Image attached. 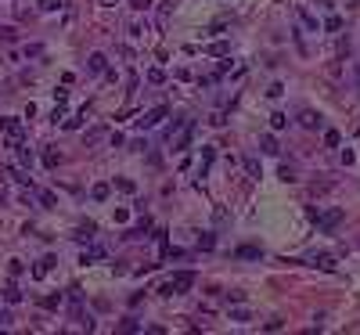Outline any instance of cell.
<instances>
[{
    "label": "cell",
    "mask_w": 360,
    "mask_h": 335,
    "mask_svg": "<svg viewBox=\"0 0 360 335\" xmlns=\"http://www.w3.org/2000/svg\"><path fill=\"white\" fill-rule=\"evenodd\" d=\"M310 217L317 220V227H321V231H335V227L342 223V209H328V213H321V209H310Z\"/></svg>",
    "instance_id": "6da1fadb"
},
{
    "label": "cell",
    "mask_w": 360,
    "mask_h": 335,
    "mask_svg": "<svg viewBox=\"0 0 360 335\" xmlns=\"http://www.w3.org/2000/svg\"><path fill=\"white\" fill-rule=\"evenodd\" d=\"M166 115H170V105H155L152 112H144V115L137 119V130H152V126H159Z\"/></svg>",
    "instance_id": "7a4b0ae2"
},
{
    "label": "cell",
    "mask_w": 360,
    "mask_h": 335,
    "mask_svg": "<svg viewBox=\"0 0 360 335\" xmlns=\"http://www.w3.org/2000/svg\"><path fill=\"white\" fill-rule=\"evenodd\" d=\"M299 123H303L306 130H321V126H324V119H321V112H313V109H303V112H299Z\"/></svg>",
    "instance_id": "3957f363"
},
{
    "label": "cell",
    "mask_w": 360,
    "mask_h": 335,
    "mask_svg": "<svg viewBox=\"0 0 360 335\" xmlns=\"http://www.w3.org/2000/svg\"><path fill=\"white\" fill-rule=\"evenodd\" d=\"M170 281H173V288H177V296H180V292H187V288L194 285V274H191V270H177V274H173V278H170Z\"/></svg>",
    "instance_id": "277c9868"
},
{
    "label": "cell",
    "mask_w": 360,
    "mask_h": 335,
    "mask_svg": "<svg viewBox=\"0 0 360 335\" xmlns=\"http://www.w3.org/2000/svg\"><path fill=\"white\" fill-rule=\"evenodd\" d=\"M295 14H299V22H303V25H306V29H310V33H317V29H321V25H317V18H313V14H310V11H306V7H299V11H295Z\"/></svg>",
    "instance_id": "5b68a950"
},
{
    "label": "cell",
    "mask_w": 360,
    "mask_h": 335,
    "mask_svg": "<svg viewBox=\"0 0 360 335\" xmlns=\"http://www.w3.org/2000/svg\"><path fill=\"white\" fill-rule=\"evenodd\" d=\"M260 148H263V155H277V151H281V148H277V137H274V133H267L263 141H260Z\"/></svg>",
    "instance_id": "8992f818"
},
{
    "label": "cell",
    "mask_w": 360,
    "mask_h": 335,
    "mask_svg": "<svg viewBox=\"0 0 360 335\" xmlns=\"http://www.w3.org/2000/svg\"><path fill=\"white\" fill-rule=\"evenodd\" d=\"M54 267V256H43V260L33 267V278H47V270Z\"/></svg>",
    "instance_id": "52a82bcc"
},
{
    "label": "cell",
    "mask_w": 360,
    "mask_h": 335,
    "mask_svg": "<svg viewBox=\"0 0 360 335\" xmlns=\"http://www.w3.org/2000/svg\"><path fill=\"white\" fill-rule=\"evenodd\" d=\"M4 299H7V303H22V288L14 285V281H7V285H4Z\"/></svg>",
    "instance_id": "ba28073f"
},
{
    "label": "cell",
    "mask_w": 360,
    "mask_h": 335,
    "mask_svg": "<svg viewBox=\"0 0 360 335\" xmlns=\"http://www.w3.org/2000/svg\"><path fill=\"white\" fill-rule=\"evenodd\" d=\"M104 65H108V58H104V54H90V62H87L90 72H104Z\"/></svg>",
    "instance_id": "9c48e42d"
},
{
    "label": "cell",
    "mask_w": 360,
    "mask_h": 335,
    "mask_svg": "<svg viewBox=\"0 0 360 335\" xmlns=\"http://www.w3.org/2000/svg\"><path fill=\"white\" fill-rule=\"evenodd\" d=\"M14 151H18V162L25 166V170H29V166H33V151H29V148H25L22 141H18V144H14Z\"/></svg>",
    "instance_id": "30bf717a"
},
{
    "label": "cell",
    "mask_w": 360,
    "mask_h": 335,
    "mask_svg": "<svg viewBox=\"0 0 360 335\" xmlns=\"http://www.w3.org/2000/svg\"><path fill=\"white\" fill-rule=\"evenodd\" d=\"M191 137H194V123H187V130L180 133V141H177V151H184V148L191 144Z\"/></svg>",
    "instance_id": "8fae6325"
},
{
    "label": "cell",
    "mask_w": 360,
    "mask_h": 335,
    "mask_svg": "<svg viewBox=\"0 0 360 335\" xmlns=\"http://www.w3.org/2000/svg\"><path fill=\"white\" fill-rule=\"evenodd\" d=\"M115 188H119V191H126V195H133V191H137V184H133L130 177H115Z\"/></svg>",
    "instance_id": "7c38bea8"
},
{
    "label": "cell",
    "mask_w": 360,
    "mask_h": 335,
    "mask_svg": "<svg viewBox=\"0 0 360 335\" xmlns=\"http://www.w3.org/2000/svg\"><path fill=\"white\" fill-rule=\"evenodd\" d=\"M238 256H242V260H260L263 252H260L256 245H242V249H238Z\"/></svg>",
    "instance_id": "4fadbf2b"
},
{
    "label": "cell",
    "mask_w": 360,
    "mask_h": 335,
    "mask_svg": "<svg viewBox=\"0 0 360 335\" xmlns=\"http://www.w3.org/2000/svg\"><path fill=\"white\" fill-rule=\"evenodd\" d=\"M40 307H43V310H58V307H62V292H58V296H47V299H40Z\"/></svg>",
    "instance_id": "5bb4252c"
},
{
    "label": "cell",
    "mask_w": 360,
    "mask_h": 335,
    "mask_svg": "<svg viewBox=\"0 0 360 335\" xmlns=\"http://www.w3.org/2000/svg\"><path fill=\"white\" fill-rule=\"evenodd\" d=\"M270 126H274V130H284V126H288V115H284V112H274V115H270Z\"/></svg>",
    "instance_id": "9a60e30c"
},
{
    "label": "cell",
    "mask_w": 360,
    "mask_h": 335,
    "mask_svg": "<svg viewBox=\"0 0 360 335\" xmlns=\"http://www.w3.org/2000/svg\"><path fill=\"white\" fill-rule=\"evenodd\" d=\"M90 199H94V202H104V199H108V184H94V191H90Z\"/></svg>",
    "instance_id": "2e32d148"
},
{
    "label": "cell",
    "mask_w": 360,
    "mask_h": 335,
    "mask_svg": "<svg viewBox=\"0 0 360 335\" xmlns=\"http://www.w3.org/2000/svg\"><path fill=\"white\" fill-rule=\"evenodd\" d=\"M58 159H62V155H58L54 148H47V151H43V166H47V170H54V166H58Z\"/></svg>",
    "instance_id": "e0dca14e"
},
{
    "label": "cell",
    "mask_w": 360,
    "mask_h": 335,
    "mask_svg": "<svg viewBox=\"0 0 360 335\" xmlns=\"http://www.w3.org/2000/svg\"><path fill=\"white\" fill-rule=\"evenodd\" d=\"M313 267H321V270H335V260H332V256H317V260H313Z\"/></svg>",
    "instance_id": "ac0fdd59"
},
{
    "label": "cell",
    "mask_w": 360,
    "mask_h": 335,
    "mask_svg": "<svg viewBox=\"0 0 360 335\" xmlns=\"http://www.w3.org/2000/svg\"><path fill=\"white\" fill-rule=\"evenodd\" d=\"M83 119H87V109H80V112L72 115V119H65V130H76V126L83 123Z\"/></svg>",
    "instance_id": "d6986e66"
},
{
    "label": "cell",
    "mask_w": 360,
    "mask_h": 335,
    "mask_svg": "<svg viewBox=\"0 0 360 335\" xmlns=\"http://www.w3.org/2000/svg\"><path fill=\"white\" fill-rule=\"evenodd\" d=\"M281 180H284V184H292V180H299V177H295V166H288V162H284V166H281Z\"/></svg>",
    "instance_id": "ffe728a7"
},
{
    "label": "cell",
    "mask_w": 360,
    "mask_h": 335,
    "mask_svg": "<svg viewBox=\"0 0 360 335\" xmlns=\"http://www.w3.org/2000/svg\"><path fill=\"white\" fill-rule=\"evenodd\" d=\"M40 7L43 11H58V7H65V0H40Z\"/></svg>",
    "instance_id": "44dd1931"
},
{
    "label": "cell",
    "mask_w": 360,
    "mask_h": 335,
    "mask_svg": "<svg viewBox=\"0 0 360 335\" xmlns=\"http://www.w3.org/2000/svg\"><path fill=\"white\" fill-rule=\"evenodd\" d=\"M339 141H342V137H339L335 130H328V133H324V144H328V148H339Z\"/></svg>",
    "instance_id": "7402d4cb"
},
{
    "label": "cell",
    "mask_w": 360,
    "mask_h": 335,
    "mask_svg": "<svg viewBox=\"0 0 360 335\" xmlns=\"http://www.w3.org/2000/svg\"><path fill=\"white\" fill-rule=\"evenodd\" d=\"M213 245H216L213 234H198V249H213Z\"/></svg>",
    "instance_id": "603a6c76"
},
{
    "label": "cell",
    "mask_w": 360,
    "mask_h": 335,
    "mask_svg": "<svg viewBox=\"0 0 360 335\" xmlns=\"http://www.w3.org/2000/svg\"><path fill=\"white\" fill-rule=\"evenodd\" d=\"M119 328H123V332H141V325H137V317H126V321H123V325H119Z\"/></svg>",
    "instance_id": "cb8c5ba5"
},
{
    "label": "cell",
    "mask_w": 360,
    "mask_h": 335,
    "mask_svg": "<svg viewBox=\"0 0 360 335\" xmlns=\"http://www.w3.org/2000/svg\"><path fill=\"white\" fill-rule=\"evenodd\" d=\"M130 7L133 11H148V7H152V0H130Z\"/></svg>",
    "instance_id": "d4e9b609"
},
{
    "label": "cell",
    "mask_w": 360,
    "mask_h": 335,
    "mask_svg": "<svg viewBox=\"0 0 360 335\" xmlns=\"http://www.w3.org/2000/svg\"><path fill=\"white\" fill-rule=\"evenodd\" d=\"M148 80H152V83H162V80H166V72H162V69H152V72H148Z\"/></svg>",
    "instance_id": "484cf974"
},
{
    "label": "cell",
    "mask_w": 360,
    "mask_h": 335,
    "mask_svg": "<svg viewBox=\"0 0 360 335\" xmlns=\"http://www.w3.org/2000/svg\"><path fill=\"white\" fill-rule=\"evenodd\" d=\"M245 170H249L252 177H260V162H256V159H245Z\"/></svg>",
    "instance_id": "4316f807"
},
{
    "label": "cell",
    "mask_w": 360,
    "mask_h": 335,
    "mask_svg": "<svg viewBox=\"0 0 360 335\" xmlns=\"http://www.w3.org/2000/svg\"><path fill=\"white\" fill-rule=\"evenodd\" d=\"M7 274H11V278H18V274H22V260H11V267H7Z\"/></svg>",
    "instance_id": "83f0119b"
},
{
    "label": "cell",
    "mask_w": 360,
    "mask_h": 335,
    "mask_svg": "<svg viewBox=\"0 0 360 335\" xmlns=\"http://www.w3.org/2000/svg\"><path fill=\"white\" fill-rule=\"evenodd\" d=\"M339 25H342V18H339V14H332V18H328V22H324V29H332V33H335V29H339Z\"/></svg>",
    "instance_id": "f1b7e54d"
},
{
    "label": "cell",
    "mask_w": 360,
    "mask_h": 335,
    "mask_svg": "<svg viewBox=\"0 0 360 335\" xmlns=\"http://www.w3.org/2000/svg\"><path fill=\"white\" fill-rule=\"evenodd\" d=\"M231 47H227V43H213V47H209V54H227Z\"/></svg>",
    "instance_id": "f546056e"
},
{
    "label": "cell",
    "mask_w": 360,
    "mask_h": 335,
    "mask_svg": "<svg viewBox=\"0 0 360 335\" xmlns=\"http://www.w3.org/2000/svg\"><path fill=\"white\" fill-rule=\"evenodd\" d=\"M267 94H270V98H281V94H284V87H281V83H270Z\"/></svg>",
    "instance_id": "4dcf8cb0"
},
{
    "label": "cell",
    "mask_w": 360,
    "mask_h": 335,
    "mask_svg": "<svg viewBox=\"0 0 360 335\" xmlns=\"http://www.w3.org/2000/svg\"><path fill=\"white\" fill-rule=\"evenodd\" d=\"M159 296H177V288H173V281H166V285H162V288H159Z\"/></svg>",
    "instance_id": "1f68e13d"
},
{
    "label": "cell",
    "mask_w": 360,
    "mask_h": 335,
    "mask_svg": "<svg viewBox=\"0 0 360 335\" xmlns=\"http://www.w3.org/2000/svg\"><path fill=\"white\" fill-rule=\"evenodd\" d=\"M231 321H249V310H231Z\"/></svg>",
    "instance_id": "d6a6232c"
},
{
    "label": "cell",
    "mask_w": 360,
    "mask_h": 335,
    "mask_svg": "<svg viewBox=\"0 0 360 335\" xmlns=\"http://www.w3.org/2000/svg\"><path fill=\"white\" fill-rule=\"evenodd\" d=\"M97 4H101V7H115V4H119V0H97Z\"/></svg>",
    "instance_id": "836d02e7"
},
{
    "label": "cell",
    "mask_w": 360,
    "mask_h": 335,
    "mask_svg": "<svg viewBox=\"0 0 360 335\" xmlns=\"http://www.w3.org/2000/svg\"><path fill=\"white\" fill-rule=\"evenodd\" d=\"M4 202H7V191H4V188H0V206H4Z\"/></svg>",
    "instance_id": "e575fe53"
}]
</instances>
